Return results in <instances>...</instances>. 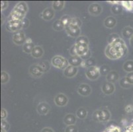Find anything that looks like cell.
I'll list each match as a JSON object with an SVG mask.
<instances>
[{"label":"cell","mask_w":133,"mask_h":132,"mask_svg":"<svg viewBox=\"0 0 133 132\" xmlns=\"http://www.w3.org/2000/svg\"><path fill=\"white\" fill-rule=\"evenodd\" d=\"M68 62L70 65L78 67V66L82 65L83 60L79 55H71L68 59Z\"/></svg>","instance_id":"18"},{"label":"cell","mask_w":133,"mask_h":132,"mask_svg":"<svg viewBox=\"0 0 133 132\" xmlns=\"http://www.w3.org/2000/svg\"><path fill=\"white\" fill-rule=\"evenodd\" d=\"M116 24H117V20L114 17H108L104 20V25L107 29H113L116 26Z\"/></svg>","instance_id":"19"},{"label":"cell","mask_w":133,"mask_h":132,"mask_svg":"<svg viewBox=\"0 0 133 132\" xmlns=\"http://www.w3.org/2000/svg\"><path fill=\"white\" fill-rule=\"evenodd\" d=\"M7 116H8V112L4 108H2V111H1V118H2V120H5Z\"/></svg>","instance_id":"45"},{"label":"cell","mask_w":133,"mask_h":132,"mask_svg":"<svg viewBox=\"0 0 133 132\" xmlns=\"http://www.w3.org/2000/svg\"><path fill=\"white\" fill-rule=\"evenodd\" d=\"M115 87L114 84L108 81L105 82L101 87V91L103 93L107 95L113 94L115 92Z\"/></svg>","instance_id":"11"},{"label":"cell","mask_w":133,"mask_h":132,"mask_svg":"<svg viewBox=\"0 0 133 132\" xmlns=\"http://www.w3.org/2000/svg\"><path fill=\"white\" fill-rule=\"evenodd\" d=\"M9 80V75L5 71H2L1 73V83L2 84L7 83Z\"/></svg>","instance_id":"33"},{"label":"cell","mask_w":133,"mask_h":132,"mask_svg":"<svg viewBox=\"0 0 133 132\" xmlns=\"http://www.w3.org/2000/svg\"><path fill=\"white\" fill-rule=\"evenodd\" d=\"M78 93L83 96H88L91 93V89L89 85L83 83V84H81L78 87Z\"/></svg>","instance_id":"14"},{"label":"cell","mask_w":133,"mask_h":132,"mask_svg":"<svg viewBox=\"0 0 133 132\" xmlns=\"http://www.w3.org/2000/svg\"><path fill=\"white\" fill-rule=\"evenodd\" d=\"M100 75V69L97 66H93V67H89L85 73V75L91 81H95L99 77Z\"/></svg>","instance_id":"6"},{"label":"cell","mask_w":133,"mask_h":132,"mask_svg":"<svg viewBox=\"0 0 133 132\" xmlns=\"http://www.w3.org/2000/svg\"><path fill=\"white\" fill-rule=\"evenodd\" d=\"M122 34L126 38H131L133 35V29L130 26H126L122 31Z\"/></svg>","instance_id":"23"},{"label":"cell","mask_w":133,"mask_h":132,"mask_svg":"<svg viewBox=\"0 0 133 132\" xmlns=\"http://www.w3.org/2000/svg\"><path fill=\"white\" fill-rule=\"evenodd\" d=\"M125 77H126V79H127V80L128 81V82H129L131 85H133V72L128 73Z\"/></svg>","instance_id":"43"},{"label":"cell","mask_w":133,"mask_h":132,"mask_svg":"<svg viewBox=\"0 0 133 132\" xmlns=\"http://www.w3.org/2000/svg\"><path fill=\"white\" fill-rule=\"evenodd\" d=\"M23 23V29H26L28 26H29V20L26 19H24L22 20Z\"/></svg>","instance_id":"46"},{"label":"cell","mask_w":133,"mask_h":132,"mask_svg":"<svg viewBox=\"0 0 133 132\" xmlns=\"http://www.w3.org/2000/svg\"><path fill=\"white\" fill-rule=\"evenodd\" d=\"M122 5L124 8H126L128 10H131L133 9V5L132 2H122Z\"/></svg>","instance_id":"42"},{"label":"cell","mask_w":133,"mask_h":132,"mask_svg":"<svg viewBox=\"0 0 133 132\" xmlns=\"http://www.w3.org/2000/svg\"><path fill=\"white\" fill-rule=\"evenodd\" d=\"M29 73L32 77H40L43 75L44 71L38 64H33L30 67Z\"/></svg>","instance_id":"8"},{"label":"cell","mask_w":133,"mask_h":132,"mask_svg":"<svg viewBox=\"0 0 133 132\" xmlns=\"http://www.w3.org/2000/svg\"><path fill=\"white\" fill-rule=\"evenodd\" d=\"M23 29L22 20H9L6 25V29L9 32H17Z\"/></svg>","instance_id":"5"},{"label":"cell","mask_w":133,"mask_h":132,"mask_svg":"<svg viewBox=\"0 0 133 132\" xmlns=\"http://www.w3.org/2000/svg\"><path fill=\"white\" fill-rule=\"evenodd\" d=\"M75 44H85L89 45V40L88 37L85 36H80L76 39V43Z\"/></svg>","instance_id":"35"},{"label":"cell","mask_w":133,"mask_h":132,"mask_svg":"<svg viewBox=\"0 0 133 132\" xmlns=\"http://www.w3.org/2000/svg\"><path fill=\"white\" fill-rule=\"evenodd\" d=\"M132 5H133V2H132Z\"/></svg>","instance_id":"53"},{"label":"cell","mask_w":133,"mask_h":132,"mask_svg":"<svg viewBox=\"0 0 133 132\" xmlns=\"http://www.w3.org/2000/svg\"><path fill=\"white\" fill-rule=\"evenodd\" d=\"M119 85L122 88L124 89H129L130 87H131V85L128 82V81L126 79V77H123L119 80Z\"/></svg>","instance_id":"30"},{"label":"cell","mask_w":133,"mask_h":132,"mask_svg":"<svg viewBox=\"0 0 133 132\" xmlns=\"http://www.w3.org/2000/svg\"><path fill=\"white\" fill-rule=\"evenodd\" d=\"M68 102V98L66 95H65L63 93L58 94L54 98V102L56 105L60 107H63L67 105Z\"/></svg>","instance_id":"9"},{"label":"cell","mask_w":133,"mask_h":132,"mask_svg":"<svg viewBox=\"0 0 133 132\" xmlns=\"http://www.w3.org/2000/svg\"><path fill=\"white\" fill-rule=\"evenodd\" d=\"M78 67L69 65L64 70V75L68 78H72L75 77L78 73Z\"/></svg>","instance_id":"13"},{"label":"cell","mask_w":133,"mask_h":132,"mask_svg":"<svg viewBox=\"0 0 133 132\" xmlns=\"http://www.w3.org/2000/svg\"><path fill=\"white\" fill-rule=\"evenodd\" d=\"M9 128H10V126H9V123L5 120H2V122H1V128L4 129L6 131H8L9 129Z\"/></svg>","instance_id":"39"},{"label":"cell","mask_w":133,"mask_h":132,"mask_svg":"<svg viewBox=\"0 0 133 132\" xmlns=\"http://www.w3.org/2000/svg\"><path fill=\"white\" fill-rule=\"evenodd\" d=\"M41 132H54V131L53 130L52 128H48V127H46V128H43V129L41 130Z\"/></svg>","instance_id":"50"},{"label":"cell","mask_w":133,"mask_h":132,"mask_svg":"<svg viewBox=\"0 0 133 132\" xmlns=\"http://www.w3.org/2000/svg\"><path fill=\"white\" fill-rule=\"evenodd\" d=\"M118 79H119V74L116 71H110L109 73L106 76L107 81L112 83H114L116 81H117Z\"/></svg>","instance_id":"21"},{"label":"cell","mask_w":133,"mask_h":132,"mask_svg":"<svg viewBox=\"0 0 133 132\" xmlns=\"http://www.w3.org/2000/svg\"><path fill=\"white\" fill-rule=\"evenodd\" d=\"M85 64H86V67L89 68V67H93V66H95L96 62H95V60L94 58H90L85 61Z\"/></svg>","instance_id":"40"},{"label":"cell","mask_w":133,"mask_h":132,"mask_svg":"<svg viewBox=\"0 0 133 132\" xmlns=\"http://www.w3.org/2000/svg\"><path fill=\"white\" fill-rule=\"evenodd\" d=\"M87 116H88V111H87V110L85 108H80L78 109V110H77V112H76V116L79 119H85L87 117Z\"/></svg>","instance_id":"24"},{"label":"cell","mask_w":133,"mask_h":132,"mask_svg":"<svg viewBox=\"0 0 133 132\" xmlns=\"http://www.w3.org/2000/svg\"><path fill=\"white\" fill-rule=\"evenodd\" d=\"M8 6V2H5V1H2L1 2V9L2 11L5 9Z\"/></svg>","instance_id":"48"},{"label":"cell","mask_w":133,"mask_h":132,"mask_svg":"<svg viewBox=\"0 0 133 132\" xmlns=\"http://www.w3.org/2000/svg\"><path fill=\"white\" fill-rule=\"evenodd\" d=\"M90 57H91V52L90 50H89L88 52H87L86 53H85V54H83V55H82V56H80V58L83 60H88V59L90 58Z\"/></svg>","instance_id":"44"},{"label":"cell","mask_w":133,"mask_h":132,"mask_svg":"<svg viewBox=\"0 0 133 132\" xmlns=\"http://www.w3.org/2000/svg\"><path fill=\"white\" fill-rule=\"evenodd\" d=\"M89 13H90L91 15H94V16H98L101 13V12L103 11V7H101V5L100 4L97 3H91V4L89 5Z\"/></svg>","instance_id":"10"},{"label":"cell","mask_w":133,"mask_h":132,"mask_svg":"<svg viewBox=\"0 0 133 132\" xmlns=\"http://www.w3.org/2000/svg\"><path fill=\"white\" fill-rule=\"evenodd\" d=\"M105 55L111 60H117L124 56L127 53V47L125 42L121 38L113 43L109 44L105 51Z\"/></svg>","instance_id":"1"},{"label":"cell","mask_w":133,"mask_h":132,"mask_svg":"<svg viewBox=\"0 0 133 132\" xmlns=\"http://www.w3.org/2000/svg\"><path fill=\"white\" fill-rule=\"evenodd\" d=\"M71 19H72V17H70L69 16V15H64V16H62L61 17L60 20L62 21V23H63V25H64L65 28L70 25Z\"/></svg>","instance_id":"34"},{"label":"cell","mask_w":133,"mask_h":132,"mask_svg":"<svg viewBox=\"0 0 133 132\" xmlns=\"http://www.w3.org/2000/svg\"><path fill=\"white\" fill-rule=\"evenodd\" d=\"M26 38L25 33L23 31H19L15 32L13 36V42L17 45H24L26 42Z\"/></svg>","instance_id":"7"},{"label":"cell","mask_w":133,"mask_h":132,"mask_svg":"<svg viewBox=\"0 0 133 132\" xmlns=\"http://www.w3.org/2000/svg\"><path fill=\"white\" fill-rule=\"evenodd\" d=\"M103 132H121L120 128L115 126H111L109 128H106Z\"/></svg>","instance_id":"37"},{"label":"cell","mask_w":133,"mask_h":132,"mask_svg":"<svg viewBox=\"0 0 133 132\" xmlns=\"http://www.w3.org/2000/svg\"><path fill=\"white\" fill-rule=\"evenodd\" d=\"M76 122V117L73 114H68L64 118V123L68 126L74 125Z\"/></svg>","instance_id":"20"},{"label":"cell","mask_w":133,"mask_h":132,"mask_svg":"<svg viewBox=\"0 0 133 132\" xmlns=\"http://www.w3.org/2000/svg\"><path fill=\"white\" fill-rule=\"evenodd\" d=\"M100 69V73L101 75L104 76H107L111 71L110 70V67H109L107 65H102L101 67H99Z\"/></svg>","instance_id":"32"},{"label":"cell","mask_w":133,"mask_h":132,"mask_svg":"<svg viewBox=\"0 0 133 132\" xmlns=\"http://www.w3.org/2000/svg\"><path fill=\"white\" fill-rule=\"evenodd\" d=\"M75 47H76V53L77 55L79 57L86 53L89 50V45L85 44H75Z\"/></svg>","instance_id":"16"},{"label":"cell","mask_w":133,"mask_h":132,"mask_svg":"<svg viewBox=\"0 0 133 132\" xmlns=\"http://www.w3.org/2000/svg\"><path fill=\"white\" fill-rule=\"evenodd\" d=\"M35 45L32 42L31 43H29V42H25L24 44V45L23 46V52H25V53H27V54H31L32 50L35 48Z\"/></svg>","instance_id":"26"},{"label":"cell","mask_w":133,"mask_h":132,"mask_svg":"<svg viewBox=\"0 0 133 132\" xmlns=\"http://www.w3.org/2000/svg\"><path fill=\"white\" fill-rule=\"evenodd\" d=\"M119 38V36L116 33H113V34H111L109 36L108 38V42L109 44H111L113 43V42L116 40L117 39Z\"/></svg>","instance_id":"41"},{"label":"cell","mask_w":133,"mask_h":132,"mask_svg":"<svg viewBox=\"0 0 133 132\" xmlns=\"http://www.w3.org/2000/svg\"><path fill=\"white\" fill-rule=\"evenodd\" d=\"M65 31L69 36H72V37H78V38L79 36H79L81 33L80 28L68 25L65 28Z\"/></svg>","instance_id":"12"},{"label":"cell","mask_w":133,"mask_h":132,"mask_svg":"<svg viewBox=\"0 0 133 132\" xmlns=\"http://www.w3.org/2000/svg\"><path fill=\"white\" fill-rule=\"evenodd\" d=\"M123 70L127 73L133 72V60H128L123 64Z\"/></svg>","instance_id":"27"},{"label":"cell","mask_w":133,"mask_h":132,"mask_svg":"<svg viewBox=\"0 0 133 132\" xmlns=\"http://www.w3.org/2000/svg\"><path fill=\"white\" fill-rule=\"evenodd\" d=\"M65 2L64 1H55L52 3V8L54 11H60L64 7Z\"/></svg>","instance_id":"25"},{"label":"cell","mask_w":133,"mask_h":132,"mask_svg":"<svg viewBox=\"0 0 133 132\" xmlns=\"http://www.w3.org/2000/svg\"><path fill=\"white\" fill-rule=\"evenodd\" d=\"M38 65L42 67L44 72H46L48 70H50V62H48V61H43L42 62H40L38 64Z\"/></svg>","instance_id":"36"},{"label":"cell","mask_w":133,"mask_h":132,"mask_svg":"<svg viewBox=\"0 0 133 132\" xmlns=\"http://www.w3.org/2000/svg\"><path fill=\"white\" fill-rule=\"evenodd\" d=\"M70 53L71 55H77V53H76V50L75 45H74L73 46L71 47L70 50Z\"/></svg>","instance_id":"49"},{"label":"cell","mask_w":133,"mask_h":132,"mask_svg":"<svg viewBox=\"0 0 133 132\" xmlns=\"http://www.w3.org/2000/svg\"><path fill=\"white\" fill-rule=\"evenodd\" d=\"M54 15H55V13H54V10L53 9V8L48 7V8H46L43 11L41 17H42L43 19L45 20H50L54 18Z\"/></svg>","instance_id":"17"},{"label":"cell","mask_w":133,"mask_h":132,"mask_svg":"<svg viewBox=\"0 0 133 132\" xmlns=\"http://www.w3.org/2000/svg\"><path fill=\"white\" fill-rule=\"evenodd\" d=\"M82 25V22L79 18L78 17H72L71 19L70 23V25L71 26H76V27L80 28L81 26Z\"/></svg>","instance_id":"29"},{"label":"cell","mask_w":133,"mask_h":132,"mask_svg":"<svg viewBox=\"0 0 133 132\" xmlns=\"http://www.w3.org/2000/svg\"><path fill=\"white\" fill-rule=\"evenodd\" d=\"M123 11V7L118 4H115L111 8V12L115 15L121 14Z\"/></svg>","instance_id":"31"},{"label":"cell","mask_w":133,"mask_h":132,"mask_svg":"<svg viewBox=\"0 0 133 132\" xmlns=\"http://www.w3.org/2000/svg\"><path fill=\"white\" fill-rule=\"evenodd\" d=\"M52 65L58 69L64 70L69 65L68 60L61 55H56L52 59Z\"/></svg>","instance_id":"4"},{"label":"cell","mask_w":133,"mask_h":132,"mask_svg":"<svg viewBox=\"0 0 133 132\" xmlns=\"http://www.w3.org/2000/svg\"><path fill=\"white\" fill-rule=\"evenodd\" d=\"M1 132H7V131H5L4 129H3L1 128Z\"/></svg>","instance_id":"52"},{"label":"cell","mask_w":133,"mask_h":132,"mask_svg":"<svg viewBox=\"0 0 133 132\" xmlns=\"http://www.w3.org/2000/svg\"><path fill=\"white\" fill-rule=\"evenodd\" d=\"M50 106L45 102H40L37 107V112L40 115H46L48 113V112L50 111Z\"/></svg>","instance_id":"15"},{"label":"cell","mask_w":133,"mask_h":132,"mask_svg":"<svg viewBox=\"0 0 133 132\" xmlns=\"http://www.w3.org/2000/svg\"><path fill=\"white\" fill-rule=\"evenodd\" d=\"M65 132H78V128L76 125L68 126L65 129Z\"/></svg>","instance_id":"38"},{"label":"cell","mask_w":133,"mask_h":132,"mask_svg":"<svg viewBox=\"0 0 133 132\" xmlns=\"http://www.w3.org/2000/svg\"><path fill=\"white\" fill-rule=\"evenodd\" d=\"M52 28L54 31H61L65 29V26H64V25H63V23H62V21L60 20V19H59V20H56L54 23H53Z\"/></svg>","instance_id":"28"},{"label":"cell","mask_w":133,"mask_h":132,"mask_svg":"<svg viewBox=\"0 0 133 132\" xmlns=\"http://www.w3.org/2000/svg\"><path fill=\"white\" fill-rule=\"evenodd\" d=\"M130 44H131V45L133 46V35H132V36L131 37V38H130Z\"/></svg>","instance_id":"51"},{"label":"cell","mask_w":133,"mask_h":132,"mask_svg":"<svg viewBox=\"0 0 133 132\" xmlns=\"http://www.w3.org/2000/svg\"><path fill=\"white\" fill-rule=\"evenodd\" d=\"M124 110H125L127 113H131V112H132L133 111V106L131 105H127V106L125 107Z\"/></svg>","instance_id":"47"},{"label":"cell","mask_w":133,"mask_h":132,"mask_svg":"<svg viewBox=\"0 0 133 132\" xmlns=\"http://www.w3.org/2000/svg\"><path fill=\"white\" fill-rule=\"evenodd\" d=\"M28 11V6L25 2H19L15 5L8 17V21L12 20H23Z\"/></svg>","instance_id":"2"},{"label":"cell","mask_w":133,"mask_h":132,"mask_svg":"<svg viewBox=\"0 0 133 132\" xmlns=\"http://www.w3.org/2000/svg\"><path fill=\"white\" fill-rule=\"evenodd\" d=\"M93 118L95 121L99 122H106L109 121L111 118V113L106 108L98 109L94 112Z\"/></svg>","instance_id":"3"},{"label":"cell","mask_w":133,"mask_h":132,"mask_svg":"<svg viewBox=\"0 0 133 132\" xmlns=\"http://www.w3.org/2000/svg\"><path fill=\"white\" fill-rule=\"evenodd\" d=\"M44 54V50H43V48L40 46H37L34 48L32 50V52H31V55L33 58H40L43 56Z\"/></svg>","instance_id":"22"}]
</instances>
